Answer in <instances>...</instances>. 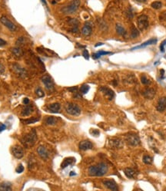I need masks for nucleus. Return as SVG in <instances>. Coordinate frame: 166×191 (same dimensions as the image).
Instances as JSON below:
<instances>
[{
	"label": "nucleus",
	"mask_w": 166,
	"mask_h": 191,
	"mask_svg": "<svg viewBox=\"0 0 166 191\" xmlns=\"http://www.w3.org/2000/svg\"><path fill=\"white\" fill-rule=\"evenodd\" d=\"M108 167L106 163H99L96 165L89 167L88 172L91 177H101L108 172Z\"/></svg>",
	"instance_id": "1"
},
{
	"label": "nucleus",
	"mask_w": 166,
	"mask_h": 191,
	"mask_svg": "<svg viewBox=\"0 0 166 191\" xmlns=\"http://www.w3.org/2000/svg\"><path fill=\"white\" fill-rule=\"evenodd\" d=\"M36 140H37L36 132V131L32 130L30 133L23 136L22 139V143L26 147H32L34 145Z\"/></svg>",
	"instance_id": "2"
},
{
	"label": "nucleus",
	"mask_w": 166,
	"mask_h": 191,
	"mask_svg": "<svg viewBox=\"0 0 166 191\" xmlns=\"http://www.w3.org/2000/svg\"><path fill=\"white\" fill-rule=\"evenodd\" d=\"M80 0H72V2L67 5L65 6L62 9V12L64 14L70 15L73 14L74 12H75L78 10L79 7L80 5Z\"/></svg>",
	"instance_id": "3"
},
{
	"label": "nucleus",
	"mask_w": 166,
	"mask_h": 191,
	"mask_svg": "<svg viewBox=\"0 0 166 191\" xmlns=\"http://www.w3.org/2000/svg\"><path fill=\"white\" fill-rule=\"evenodd\" d=\"M65 109L66 112L72 116H79L81 115V108L79 105L74 103H67L65 106Z\"/></svg>",
	"instance_id": "4"
},
{
	"label": "nucleus",
	"mask_w": 166,
	"mask_h": 191,
	"mask_svg": "<svg viewBox=\"0 0 166 191\" xmlns=\"http://www.w3.org/2000/svg\"><path fill=\"white\" fill-rule=\"evenodd\" d=\"M138 26L141 31H143L144 29L149 28V18L145 15H141L137 19Z\"/></svg>",
	"instance_id": "5"
},
{
	"label": "nucleus",
	"mask_w": 166,
	"mask_h": 191,
	"mask_svg": "<svg viewBox=\"0 0 166 191\" xmlns=\"http://www.w3.org/2000/svg\"><path fill=\"white\" fill-rule=\"evenodd\" d=\"M41 80L47 90H48V91H53L54 90L55 84H54V81H53L52 77L49 76L48 74H46V75H43L42 77Z\"/></svg>",
	"instance_id": "6"
},
{
	"label": "nucleus",
	"mask_w": 166,
	"mask_h": 191,
	"mask_svg": "<svg viewBox=\"0 0 166 191\" xmlns=\"http://www.w3.org/2000/svg\"><path fill=\"white\" fill-rule=\"evenodd\" d=\"M126 141L132 146H138L140 144L139 137L134 133H130L126 135Z\"/></svg>",
	"instance_id": "7"
},
{
	"label": "nucleus",
	"mask_w": 166,
	"mask_h": 191,
	"mask_svg": "<svg viewBox=\"0 0 166 191\" xmlns=\"http://www.w3.org/2000/svg\"><path fill=\"white\" fill-rule=\"evenodd\" d=\"M0 22H2V24L3 25H5L7 29H9L11 31H15L17 29L16 25L12 21H10L9 19H8L6 16H5V15H3L0 18Z\"/></svg>",
	"instance_id": "8"
},
{
	"label": "nucleus",
	"mask_w": 166,
	"mask_h": 191,
	"mask_svg": "<svg viewBox=\"0 0 166 191\" xmlns=\"http://www.w3.org/2000/svg\"><path fill=\"white\" fill-rule=\"evenodd\" d=\"M12 70L15 74L20 78H26L27 76V72L26 70L24 68L20 66L18 64H13L12 65Z\"/></svg>",
	"instance_id": "9"
},
{
	"label": "nucleus",
	"mask_w": 166,
	"mask_h": 191,
	"mask_svg": "<svg viewBox=\"0 0 166 191\" xmlns=\"http://www.w3.org/2000/svg\"><path fill=\"white\" fill-rule=\"evenodd\" d=\"M11 151H12V153L13 154V156L15 158H17V159H21L24 156L23 149H22V147H20L19 145L13 146L12 149H11Z\"/></svg>",
	"instance_id": "10"
},
{
	"label": "nucleus",
	"mask_w": 166,
	"mask_h": 191,
	"mask_svg": "<svg viewBox=\"0 0 166 191\" xmlns=\"http://www.w3.org/2000/svg\"><path fill=\"white\" fill-rule=\"evenodd\" d=\"M103 184L105 185L106 187H107V188L111 190L116 191L118 190L117 184L113 180H104Z\"/></svg>",
	"instance_id": "11"
},
{
	"label": "nucleus",
	"mask_w": 166,
	"mask_h": 191,
	"mask_svg": "<svg viewBox=\"0 0 166 191\" xmlns=\"http://www.w3.org/2000/svg\"><path fill=\"white\" fill-rule=\"evenodd\" d=\"M37 152H38V154L39 155V157L43 159V160H47L48 158V152L44 146H39V147L37 148Z\"/></svg>",
	"instance_id": "12"
},
{
	"label": "nucleus",
	"mask_w": 166,
	"mask_h": 191,
	"mask_svg": "<svg viewBox=\"0 0 166 191\" xmlns=\"http://www.w3.org/2000/svg\"><path fill=\"white\" fill-rule=\"evenodd\" d=\"M80 150L82 151H88V150H91L93 147V144L91 141H82L79 143V145Z\"/></svg>",
	"instance_id": "13"
},
{
	"label": "nucleus",
	"mask_w": 166,
	"mask_h": 191,
	"mask_svg": "<svg viewBox=\"0 0 166 191\" xmlns=\"http://www.w3.org/2000/svg\"><path fill=\"white\" fill-rule=\"evenodd\" d=\"M157 110L162 112L166 109V97H161L159 98L158 104H157Z\"/></svg>",
	"instance_id": "14"
},
{
	"label": "nucleus",
	"mask_w": 166,
	"mask_h": 191,
	"mask_svg": "<svg viewBox=\"0 0 166 191\" xmlns=\"http://www.w3.org/2000/svg\"><path fill=\"white\" fill-rule=\"evenodd\" d=\"M100 91H102V93H104V94H105L109 100H112V98H113L114 96H115L114 91H112L110 88H106V87H101V88H100Z\"/></svg>",
	"instance_id": "15"
},
{
	"label": "nucleus",
	"mask_w": 166,
	"mask_h": 191,
	"mask_svg": "<svg viewBox=\"0 0 166 191\" xmlns=\"http://www.w3.org/2000/svg\"><path fill=\"white\" fill-rule=\"evenodd\" d=\"M92 28L91 26V24L89 22H86L84 25V26L82 29V34L84 36H89L91 34Z\"/></svg>",
	"instance_id": "16"
},
{
	"label": "nucleus",
	"mask_w": 166,
	"mask_h": 191,
	"mask_svg": "<svg viewBox=\"0 0 166 191\" xmlns=\"http://www.w3.org/2000/svg\"><path fill=\"white\" fill-rule=\"evenodd\" d=\"M157 39L156 38H152V39H149V41H147L144 43H142V45H140L138 46H135L134 48H132L131 50H135V49H138V48H144V47H146L148 46H151V45H154L157 42Z\"/></svg>",
	"instance_id": "17"
},
{
	"label": "nucleus",
	"mask_w": 166,
	"mask_h": 191,
	"mask_svg": "<svg viewBox=\"0 0 166 191\" xmlns=\"http://www.w3.org/2000/svg\"><path fill=\"white\" fill-rule=\"evenodd\" d=\"M109 144L112 148H121L122 147L123 143L122 141H121L120 139H117V138H113L111 139L110 142H109Z\"/></svg>",
	"instance_id": "18"
},
{
	"label": "nucleus",
	"mask_w": 166,
	"mask_h": 191,
	"mask_svg": "<svg viewBox=\"0 0 166 191\" xmlns=\"http://www.w3.org/2000/svg\"><path fill=\"white\" fill-rule=\"evenodd\" d=\"M143 95L147 99H152L155 95V91L153 88H147L143 91Z\"/></svg>",
	"instance_id": "19"
},
{
	"label": "nucleus",
	"mask_w": 166,
	"mask_h": 191,
	"mask_svg": "<svg viewBox=\"0 0 166 191\" xmlns=\"http://www.w3.org/2000/svg\"><path fill=\"white\" fill-rule=\"evenodd\" d=\"M32 112H33V107L28 104V105H26L25 108H23L22 115L24 117H26V116H29Z\"/></svg>",
	"instance_id": "20"
},
{
	"label": "nucleus",
	"mask_w": 166,
	"mask_h": 191,
	"mask_svg": "<svg viewBox=\"0 0 166 191\" xmlns=\"http://www.w3.org/2000/svg\"><path fill=\"white\" fill-rule=\"evenodd\" d=\"M75 162V159L74 157H67L64 159L63 162L61 164V167L64 169L65 167H69V165H72V164H74Z\"/></svg>",
	"instance_id": "21"
},
{
	"label": "nucleus",
	"mask_w": 166,
	"mask_h": 191,
	"mask_svg": "<svg viewBox=\"0 0 166 191\" xmlns=\"http://www.w3.org/2000/svg\"><path fill=\"white\" fill-rule=\"evenodd\" d=\"M61 105L59 103H53L48 105V109L50 111V112L58 113L60 111Z\"/></svg>",
	"instance_id": "22"
},
{
	"label": "nucleus",
	"mask_w": 166,
	"mask_h": 191,
	"mask_svg": "<svg viewBox=\"0 0 166 191\" xmlns=\"http://www.w3.org/2000/svg\"><path fill=\"white\" fill-rule=\"evenodd\" d=\"M0 190H12V184L9 183V182H3V183H1V184H0Z\"/></svg>",
	"instance_id": "23"
},
{
	"label": "nucleus",
	"mask_w": 166,
	"mask_h": 191,
	"mask_svg": "<svg viewBox=\"0 0 166 191\" xmlns=\"http://www.w3.org/2000/svg\"><path fill=\"white\" fill-rule=\"evenodd\" d=\"M124 173H125V176L129 179H132L135 177V171L132 168H125L124 170Z\"/></svg>",
	"instance_id": "24"
},
{
	"label": "nucleus",
	"mask_w": 166,
	"mask_h": 191,
	"mask_svg": "<svg viewBox=\"0 0 166 191\" xmlns=\"http://www.w3.org/2000/svg\"><path fill=\"white\" fill-rule=\"evenodd\" d=\"M116 31H117V33L119 35V36H126V34H127V31L125 29V28L120 24H117L116 25Z\"/></svg>",
	"instance_id": "25"
},
{
	"label": "nucleus",
	"mask_w": 166,
	"mask_h": 191,
	"mask_svg": "<svg viewBox=\"0 0 166 191\" xmlns=\"http://www.w3.org/2000/svg\"><path fill=\"white\" fill-rule=\"evenodd\" d=\"M12 54L15 55V56H16V57H21L23 54L22 52V50L19 47H15L12 49Z\"/></svg>",
	"instance_id": "26"
},
{
	"label": "nucleus",
	"mask_w": 166,
	"mask_h": 191,
	"mask_svg": "<svg viewBox=\"0 0 166 191\" xmlns=\"http://www.w3.org/2000/svg\"><path fill=\"white\" fill-rule=\"evenodd\" d=\"M109 54H112L109 52H104V51H99L97 53H95L92 55V58L94 59H97V58H99L100 57H101L102 55H109Z\"/></svg>",
	"instance_id": "27"
},
{
	"label": "nucleus",
	"mask_w": 166,
	"mask_h": 191,
	"mask_svg": "<svg viewBox=\"0 0 166 191\" xmlns=\"http://www.w3.org/2000/svg\"><path fill=\"white\" fill-rule=\"evenodd\" d=\"M45 122H46V124H48V125H54V124H56L57 119H56L55 117H46Z\"/></svg>",
	"instance_id": "28"
},
{
	"label": "nucleus",
	"mask_w": 166,
	"mask_h": 191,
	"mask_svg": "<svg viewBox=\"0 0 166 191\" xmlns=\"http://www.w3.org/2000/svg\"><path fill=\"white\" fill-rule=\"evenodd\" d=\"M39 118H34V117H31L30 119H24L22 120V123L24 124H34L39 121Z\"/></svg>",
	"instance_id": "29"
},
{
	"label": "nucleus",
	"mask_w": 166,
	"mask_h": 191,
	"mask_svg": "<svg viewBox=\"0 0 166 191\" xmlns=\"http://www.w3.org/2000/svg\"><path fill=\"white\" fill-rule=\"evenodd\" d=\"M139 36V31L134 25L132 27V31H131V37L132 38H135Z\"/></svg>",
	"instance_id": "30"
},
{
	"label": "nucleus",
	"mask_w": 166,
	"mask_h": 191,
	"mask_svg": "<svg viewBox=\"0 0 166 191\" xmlns=\"http://www.w3.org/2000/svg\"><path fill=\"white\" fill-rule=\"evenodd\" d=\"M152 161H153V158L149 155H144L143 157V162L145 164H152Z\"/></svg>",
	"instance_id": "31"
},
{
	"label": "nucleus",
	"mask_w": 166,
	"mask_h": 191,
	"mask_svg": "<svg viewBox=\"0 0 166 191\" xmlns=\"http://www.w3.org/2000/svg\"><path fill=\"white\" fill-rule=\"evenodd\" d=\"M89 88H89V85H87V84H82L81 88H80V92L83 94H85L88 93V91H89Z\"/></svg>",
	"instance_id": "32"
},
{
	"label": "nucleus",
	"mask_w": 166,
	"mask_h": 191,
	"mask_svg": "<svg viewBox=\"0 0 166 191\" xmlns=\"http://www.w3.org/2000/svg\"><path fill=\"white\" fill-rule=\"evenodd\" d=\"M152 7L155 9H161V6H162V3L161 2H159V1H155L154 3H152Z\"/></svg>",
	"instance_id": "33"
},
{
	"label": "nucleus",
	"mask_w": 166,
	"mask_h": 191,
	"mask_svg": "<svg viewBox=\"0 0 166 191\" xmlns=\"http://www.w3.org/2000/svg\"><path fill=\"white\" fill-rule=\"evenodd\" d=\"M36 95L38 96L39 98H42L45 96V93H44L43 90L41 88H38L36 90Z\"/></svg>",
	"instance_id": "34"
},
{
	"label": "nucleus",
	"mask_w": 166,
	"mask_h": 191,
	"mask_svg": "<svg viewBox=\"0 0 166 191\" xmlns=\"http://www.w3.org/2000/svg\"><path fill=\"white\" fill-rule=\"evenodd\" d=\"M141 81H142V83L144 85H147V84H150V81L149 79L145 75H142V78H141Z\"/></svg>",
	"instance_id": "35"
},
{
	"label": "nucleus",
	"mask_w": 166,
	"mask_h": 191,
	"mask_svg": "<svg viewBox=\"0 0 166 191\" xmlns=\"http://www.w3.org/2000/svg\"><path fill=\"white\" fill-rule=\"evenodd\" d=\"M15 171H16V173H18V174H21V173L23 172V171H24V167H23V165H22V164H20L17 167Z\"/></svg>",
	"instance_id": "36"
},
{
	"label": "nucleus",
	"mask_w": 166,
	"mask_h": 191,
	"mask_svg": "<svg viewBox=\"0 0 166 191\" xmlns=\"http://www.w3.org/2000/svg\"><path fill=\"white\" fill-rule=\"evenodd\" d=\"M165 47H166V39L164 40L162 42H161V46H160V50H161V52H164L165 51Z\"/></svg>",
	"instance_id": "37"
},
{
	"label": "nucleus",
	"mask_w": 166,
	"mask_h": 191,
	"mask_svg": "<svg viewBox=\"0 0 166 191\" xmlns=\"http://www.w3.org/2000/svg\"><path fill=\"white\" fill-rule=\"evenodd\" d=\"M90 133L95 137H97L98 135H99V131L95 129H91V131H90Z\"/></svg>",
	"instance_id": "38"
},
{
	"label": "nucleus",
	"mask_w": 166,
	"mask_h": 191,
	"mask_svg": "<svg viewBox=\"0 0 166 191\" xmlns=\"http://www.w3.org/2000/svg\"><path fill=\"white\" fill-rule=\"evenodd\" d=\"M82 55H83V56H84V58H85V59H89V52H88L87 50L83 51V53H82Z\"/></svg>",
	"instance_id": "39"
},
{
	"label": "nucleus",
	"mask_w": 166,
	"mask_h": 191,
	"mask_svg": "<svg viewBox=\"0 0 166 191\" xmlns=\"http://www.w3.org/2000/svg\"><path fill=\"white\" fill-rule=\"evenodd\" d=\"M5 67H4V65L3 64H1L0 63V75L1 74H3L4 72H5Z\"/></svg>",
	"instance_id": "40"
},
{
	"label": "nucleus",
	"mask_w": 166,
	"mask_h": 191,
	"mask_svg": "<svg viewBox=\"0 0 166 191\" xmlns=\"http://www.w3.org/2000/svg\"><path fill=\"white\" fill-rule=\"evenodd\" d=\"M6 44H7V42L5 40H3V38H0V47H3V46H6Z\"/></svg>",
	"instance_id": "41"
},
{
	"label": "nucleus",
	"mask_w": 166,
	"mask_h": 191,
	"mask_svg": "<svg viewBox=\"0 0 166 191\" xmlns=\"http://www.w3.org/2000/svg\"><path fill=\"white\" fill-rule=\"evenodd\" d=\"M5 128H6V126H5V124H0V132H2L3 131L5 130Z\"/></svg>",
	"instance_id": "42"
},
{
	"label": "nucleus",
	"mask_w": 166,
	"mask_h": 191,
	"mask_svg": "<svg viewBox=\"0 0 166 191\" xmlns=\"http://www.w3.org/2000/svg\"><path fill=\"white\" fill-rule=\"evenodd\" d=\"M23 104H25V105L29 104V99H28V98H24V99H23Z\"/></svg>",
	"instance_id": "43"
},
{
	"label": "nucleus",
	"mask_w": 166,
	"mask_h": 191,
	"mask_svg": "<svg viewBox=\"0 0 166 191\" xmlns=\"http://www.w3.org/2000/svg\"><path fill=\"white\" fill-rule=\"evenodd\" d=\"M160 19H166V12H163L161 16H160Z\"/></svg>",
	"instance_id": "44"
},
{
	"label": "nucleus",
	"mask_w": 166,
	"mask_h": 191,
	"mask_svg": "<svg viewBox=\"0 0 166 191\" xmlns=\"http://www.w3.org/2000/svg\"><path fill=\"white\" fill-rule=\"evenodd\" d=\"M77 88L76 87H74V88H69V90L71 91H72V92H74V91H77Z\"/></svg>",
	"instance_id": "45"
},
{
	"label": "nucleus",
	"mask_w": 166,
	"mask_h": 191,
	"mask_svg": "<svg viewBox=\"0 0 166 191\" xmlns=\"http://www.w3.org/2000/svg\"><path fill=\"white\" fill-rule=\"evenodd\" d=\"M136 2H138V3H146L147 0H135Z\"/></svg>",
	"instance_id": "46"
},
{
	"label": "nucleus",
	"mask_w": 166,
	"mask_h": 191,
	"mask_svg": "<svg viewBox=\"0 0 166 191\" xmlns=\"http://www.w3.org/2000/svg\"><path fill=\"white\" fill-rule=\"evenodd\" d=\"M41 1H42V3H43L44 5H46V6H47V3H46V0H41Z\"/></svg>",
	"instance_id": "47"
},
{
	"label": "nucleus",
	"mask_w": 166,
	"mask_h": 191,
	"mask_svg": "<svg viewBox=\"0 0 166 191\" xmlns=\"http://www.w3.org/2000/svg\"><path fill=\"white\" fill-rule=\"evenodd\" d=\"M103 45V43H98L97 45H95V47H97V46H102Z\"/></svg>",
	"instance_id": "48"
},
{
	"label": "nucleus",
	"mask_w": 166,
	"mask_h": 191,
	"mask_svg": "<svg viewBox=\"0 0 166 191\" xmlns=\"http://www.w3.org/2000/svg\"><path fill=\"white\" fill-rule=\"evenodd\" d=\"M73 175H75V172H71V174H70V176H73Z\"/></svg>",
	"instance_id": "49"
}]
</instances>
